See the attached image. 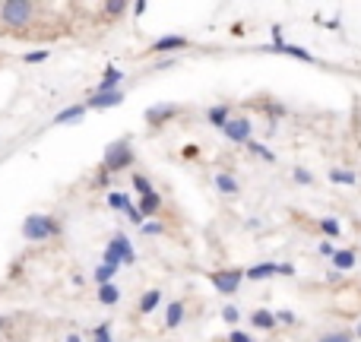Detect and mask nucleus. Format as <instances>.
Wrapping results in <instances>:
<instances>
[{
  "label": "nucleus",
  "instance_id": "32",
  "mask_svg": "<svg viewBox=\"0 0 361 342\" xmlns=\"http://www.w3.org/2000/svg\"><path fill=\"white\" fill-rule=\"evenodd\" d=\"M23 60L25 64H41V60H48V51H29Z\"/></svg>",
  "mask_w": 361,
  "mask_h": 342
},
{
  "label": "nucleus",
  "instance_id": "9",
  "mask_svg": "<svg viewBox=\"0 0 361 342\" xmlns=\"http://www.w3.org/2000/svg\"><path fill=\"white\" fill-rule=\"evenodd\" d=\"M121 80H124L121 67H108L105 76H102V82L95 86V92H115V89H121Z\"/></svg>",
  "mask_w": 361,
  "mask_h": 342
},
{
  "label": "nucleus",
  "instance_id": "25",
  "mask_svg": "<svg viewBox=\"0 0 361 342\" xmlns=\"http://www.w3.org/2000/svg\"><path fill=\"white\" fill-rule=\"evenodd\" d=\"M329 181L333 184H355V171H345V168H329Z\"/></svg>",
  "mask_w": 361,
  "mask_h": 342
},
{
  "label": "nucleus",
  "instance_id": "21",
  "mask_svg": "<svg viewBox=\"0 0 361 342\" xmlns=\"http://www.w3.org/2000/svg\"><path fill=\"white\" fill-rule=\"evenodd\" d=\"M115 273H117V266H111V263H99L92 276H95V285H108L111 279H115Z\"/></svg>",
  "mask_w": 361,
  "mask_h": 342
},
{
  "label": "nucleus",
  "instance_id": "4",
  "mask_svg": "<svg viewBox=\"0 0 361 342\" xmlns=\"http://www.w3.org/2000/svg\"><path fill=\"white\" fill-rule=\"evenodd\" d=\"M32 16V3L29 0H7V3H0V19L7 25H25Z\"/></svg>",
  "mask_w": 361,
  "mask_h": 342
},
{
  "label": "nucleus",
  "instance_id": "19",
  "mask_svg": "<svg viewBox=\"0 0 361 342\" xmlns=\"http://www.w3.org/2000/svg\"><path fill=\"white\" fill-rule=\"evenodd\" d=\"M355 266V251H336L333 253V269L336 273H345V269Z\"/></svg>",
  "mask_w": 361,
  "mask_h": 342
},
{
  "label": "nucleus",
  "instance_id": "10",
  "mask_svg": "<svg viewBox=\"0 0 361 342\" xmlns=\"http://www.w3.org/2000/svg\"><path fill=\"white\" fill-rule=\"evenodd\" d=\"M174 114H178V105L165 102V105L146 108V121H149V124H162V121H168V117H174Z\"/></svg>",
  "mask_w": 361,
  "mask_h": 342
},
{
  "label": "nucleus",
  "instance_id": "34",
  "mask_svg": "<svg viewBox=\"0 0 361 342\" xmlns=\"http://www.w3.org/2000/svg\"><path fill=\"white\" fill-rule=\"evenodd\" d=\"M143 235H162V225L159 222H143Z\"/></svg>",
  "mask_w": 361,
  "mask_h": 342
},
{
  "label": "nucleus",
  "instance_id": "13",
  "mask_svg": "<svg viewBox=\"0 0 361 342\" xmlns=\"http://www.w3.org/2000/svg\"><path fill=\"white\" fill-rule=\"evenodd\" d=\"M206 121L213 124V127H219V130H225V124L231 121V114H229V108H225V105H216V108H209Z\"/></svg>",
  "mask_w": 361,
  "mask_h": 342
},
{
  "label": "nucleus",
  "instance_id": "18",
  "mask_svg": "<svg viewBox=\"0 0 361 342\" xmlns=\"http://www.w3.org/2000/svg\"><path fill=\"white\" fill-rule=\"evenodd\" d=\"M159 209H162V196H159V194L140 196V212H143V219H149V216H156Z\"/></svg>",
  "mask_w": 361,
  "mask_h": 342
},
{
  "label": "nucleus",
  "instance_id": "29",
  "mask_svg": "<svg viewBox=\"0 0 361 342\" xmlns=\"http://www.w3.org/2000/svg\"><path fill=\"white\" fill-rule=\"evenodd\" d=\"M352 339H355L352 333H342V330H339V333H327V336H321L317 342H352Z\"/></svg>",
  "mask_w": 361,
  "mask_h": 342
},
{
  "label": "nucleus",
  "instance_id": "14",
  "mask_svg": "<svg viewBox=\"0 0 361 342\" xmlns=\"http://www.w3.org/2000/svg\"><path fill=\"white\" fill-rule=\"evenodd\" d=\"M184 323V301H172L168 304V310H165V326H180Z\"/></svg>",
  "mask_w": 361,
  "mask_h": 342
},
{
  "label": "nucleus",
  "instance_id": "15",
  "mask_svg": "<svg viewBox=\"0 0 361 342\" xmlns=\"http://www.w3.org/2000/svg\"><path fill=\"white\" fill-rule=\"evenodd\" d=\"M251 323H254L257 330H272L279 320H276V314H272V310H254V314H251Z\"/></svg>",
  "mask_w": 361,
  "mask_h": 342
},
{
  "label": "nucleus",
  "instance_id": "33",
  "mask_svg": "<svg viewBox=\"0 0 361 342\" xmlns=\"http://www.w3.org/2000/svg\"><path fill=\"white\" fill-rule=\"evenodd\" d=\"M295 181L298 184H314V174L307 168H295Z\"/></svg>",
  "mask_w": 361,
  "mask_h": 342
},
{
  "label": "nucleus",
  "instance_id": "30",
  "mask_svg": "<svg viewBox=\"0 0 361 342\" xmlns=\"http://www.w3.org/2000/svg\"><path fill=\"white\" fill-rule=\"evenodd\" d=\"M238 308H235V304H229V308H222V320H225V323H238Z\"/></svg>",
  "mask_w": 361,
  "mask_h": 342
},
{
  "label": "nucleus",
  "instance_id": "20",
  "mask_svg": "<svg viewBox=\"0 0 361 342\" xmlns=\"http://www.w3.org/2000/svg\"><path fill=\"white\" fill-rule=\"evenodd\" d=\"M216 187H219L222 190V194H229V196H235V194H238V181H235V178H231V174H225V171H219V174H216Z\"/></svg>",
  "mask_w": 361,
  "mask_h": 342
},
{
  "label": "nucleus",
  "instance_id": "12",
  "mask_svg": "<svg viewBox=\"0 0 361 342\" xmlns=\"http://www.w3.org/2000/svg\"><path fill=\"white\" fill-rule=\"evenodd\" d=\"M276 273H279V263H257V266L247 269V279H251V282H260V279H270V276H276Z\"/></svg>",
  "mask_w": 361,
  "mask_h": 342
},
{
  "label": "nucleus",
  "instance_id": "39",
  "mask_svg": "<svg viewBox=\"0 0 361 342\" xmlns=\"http://www.w3.org/2000/svg\"><path fill=\"white\" fill-rule=\"evenodd\" d=\"M67 342H82V339H80V333H70L67 336Z\"/></svg>",
  "mask_w": 361,
  "mask_h": 342
},
{
  "label": "nucleus",
  "instance_id": "31",
  "mask_svg": "<svg viewBox=\"0 0 361 342\" xmlns=\"http://www.w3.org/2000/svg\"><path fill=\"white\" fill-rule=\"evenodd\" d=\"M124 10H127V3H124V0H108V3H105V13H111V16L124 13Z\"/></svg>",
  "mask_w": 361,
  "mask_h": 342
},
{
  "label": "nucleus",
  "instance_id": "23",
  "mask_svg": "<svg viewBox=\"0 0 361 342\" xmlns=\"http://www.w3.org/2000/svg\"><path fill=\"white\" fill-rule=\"evenodd\" d=\"M108 206H111V209L127 212V209H130V196L121 194V190H111V194H108Z\"/></svg>",
  "mask_w": 361,
  "mask_h": 342
},
{
  "label": "nucleus",
  "instance_id": "27",
  "mask_svg": "<svg viewBox=\"0 0 361 342\" xmlns=\"http://www.w3.org/2000/svg\"><path fill=\"white\" fill-rule=\"evenodd\" d=\"M247 149H251L254 155H260V159H266V162H276V155H272V149H266L263 143H254V139H251V143H247Z\"/></svg>",
  "mask_w": 361,
  "mask_h": 342
},
{
  "label": "nucleus",
  "instance_id": "7",
  "mask_svg": "<svg viewBox=\"0 0 361 342\" xmlns=\"http://www.w3.org/2000/svg\"><path fill=\"white\" fill-rule=\"evenodd\" d=\"M272 35H276V41H272V45H266L263 51H279V54L298 57V60H304V64H314V54H311V51H304V48H298V45H288V41H282V38H279V29H272Z\"/></svg>",
  "mask_w": 361,
  "mask_h": 342
},
{
  "label": "nucleus",
  "instance_id": "38",
  "mask_svg": "<svg viewBox=\"0 0 361 342\" xmlns=\"http://www.w3.org/2000/svg\"><path fill=\"white\" fill-rule=\"evenodd\" d=\"M321 253H323V257H333V253H336V247H333V244H327V241H323V244H321Z\"/></svg>",
  "mask_w": 361,
  "mask_h": 342
},
{
  "label": "nucleus",
  "instance_id": "11",
  "mask_svg": "<svg viewBox=\"0 0 361 342\" xmlns=\"http://www.w3.org/2000/svg\"><path fill=\"white\" fill-rule=\"evenodd\" d=\"M178 48H187V38L184 35H165L152 45V54H162V51H178Z\"/></svg>",
  "mask_w": 361,
  "mask_h": 342
},
{
  "label": "nucleus",
  "instance_id": "6",
  "mask_svg": "<svg viewBox=\"0 0 361 342\" xmlns=\"http://www.w3.org/2000/svg\"><path fill=\"white\" fill-rule=\"evenodd\" d=\"M251 130H254V124L247 121V117H231L222 133H225L231 143H251Z\"/></svg>",
  "mask_w": 361,
  "mask_h": 342
},
{
  "label": "nucleus",
  "instance_id": "24",
  "mask_svg": "<svg viewBox=\"0 0 361 342\" xmlns=\"http://www.w3.org/2000/svg\"><path fill=\"white\" fill-rule=\"evenodd\" d=\"M321 231L327 238H339V235H342V225H339L333 216H323V219H321Z\"/></svg>",
  "mask_w": 361,
  "mask_h": 342
},
{
  "label": "nucleus",
  "instance_id": "35",
  "mask_svg": "<svg viewBox=\"0 0 361 342\" xmlns=\"http://www.w3.org/2000/svg\"><path fill=\"white\" fill-rule=\"evenodd\" d=\"M276 320H279V323H295V314H292V310H279Z\"/></svg>",
  "mask_w": 361,
  "mask_h": 342
},
{
  "label": "nucleus",
  "instance_id": "36",
  "mask_svg": "<svg viewBox=\"0 0 361 342\" xmlns=\"http://www.w3.org/2000/svg\"><path fill=\"white\" fill-rule=\"evenodd\" d=\"M229 342H254V339H251L247 333H241V330H235V333L229 336Z\"/></svg>",
  "mask_w": 361,
  "mask_h": 342
},
{
  "label": "nucleus",
  "instance_id": "22",
  "mask_svg": "<svg viewBox=\"0 0 361 342\" xmlns=\"http://www.w3.org/2000/svg\"><path fill=\"white\" fill-rule=\"evenodd\" d=\"M159 301H162V292H156V288H152V292H146L140 298V310H143V314H152V310L159 308Z\"/></svg>",
  "mask_w": 361,
  "mask_h": 342
},
{
  "label": "nucleus",
  "instance_id": "5",
  "mask_svg": "<svg viewBox=\"0 0 361 342\" xmlns=\"http://www.w3.org/2000/svg\"><path fill=\"white\" fill-rule=\"evenodd\" d=\"M244 269H222V273H213V285L219 288L222 295H235L244 282Z\"/></svg>",
  "mask_w": 361,
  "mask_h": 342
},
{
  "label": "nucleus",
  "instance_id": "40",
  "mask_svg": "<svg viewBox=\"0 0 361 342\" xmlns=\"http://www.w3.org/2000/svg\"><path fill=\"white\" fill-rule=\"evenodd\" d=\"M355 333H358V336H361V323H358V330H355Z\"/></svg>",
  "mask_w": 361,
  "mask_h": 342
},
{
  "label": "nucleus",
  "instance_id": "3",
  "mask_svg": "<svg viewBox=\"0 0 361 342\" xmlns=\"http://www.w3.org/2000/svg\"><path fill=\"white\" fill-rule=\"evenodd\" d=\"M130 162H133V149H130V143H127V139H115V143H108L105 159H102L105 171L130 168Z\"/></svg>",
  "mask_w": 361,
  "mask_h": 342
},
{
  "label": "nucleus",
  "instance_id": "28",
  "mask_svg": "<svg viewBox=\"0 0 361 342\" xmlns=\"http://www.w3.org/2000/svg\"><path fill=\"white\" fill-rule=\"evenodd\" d=\"M133 187H137V194H140V196L156 194V190H152V184H149V178H143V174H133Z\"/></svg>",
  "mask_w": 361,
  "mask_h": 342
},
{
  "label": "nucleus",
  "instance_id": "16",
  "mask_svg": "<svg viewBox=\"0 0 361 342\" xmlns=\"http://www.w3.org/2000/svg\"><path fill=\"white\" fill-rule=\"evenodd\" d=\"M99 301L105 304V308H111V304H117V301H121V288H117L115 282L99 285Z\"/></svg>",
  "mask_w": 361,
  "mask_h": 342
},
{
  "label": "nucleus",
  "instance_id": "8",
  "mask_svg": "<svg viewBox=\"0 0 361 342\" xmlns=\"http://www.w3.org/2000/svg\"><path fill=\"white\" fill-rule=\"evenodd\" d=\"M124 105V92L115 89V92H92L86 108H95V111H105V108H117Z\"/></svg>",
  "mask_w": 361,
  "mask_h": 342
},
{
  "label": "nucleus",
  "instance_id": "2",
  "mask_svg": "<svg viewBox=\"0 0 361 342\" xmlns=\"http://www.w3.org/2000/svg\"><path fill=\"white\" fill-rule=\"evenodd\" d=\"M102 263H111V266H133L137 263V251H133V244L127 241V235H115L111 238V244L105 247V260Z\"/></svg>",
  "mask_w": 361,
  "mask_h": 342
},
{
  "label": "nucleus",
  "instance_id": "37",
  "mask_svg": "<svg viewBox=\"0 0 361 342\" xmlns=\"http://www.w3.org/2000/svg\"><path fill=\"white\" fill-rule=\"evenodd\" d=\"M279 276H295V266L292 263H279Z\"/></svg>",
  "mask_w": 361,
  "mask_h": 342
},
{
  "label": "nucleus",
  "instance_id": "1",
  "mask_svg": "<svg viewBox=\"0 0 361 342\" xmlns=\"http://www.w3.org/2000/svg\"><path fill=\"white\" fill-rule=\"evenodd\" d=\"M60 231V225L51 216H41V212H32L29 219L23 222V238L25 241H48Z\"/></svg>",
  "mask_w": 361,
  "mask_h": 342
},
{
  "label": "nucleus",
  "instance_id": "17",
  "mask_svg": "<svg viewBox=\"0 0 361 342\" xmlns=\"http://www.w3.org/2000/svg\"><path fill=\"white\" fill-rule=\"evenodd\" d=\"M82 114H86V105H70L54 117V124H76V121H82Z\"/></svg>",
  "mask_w": 361,
  "mask_h": 342
},
{
  "label": "nucleus",
  "instance_id": "26",
  "mask_svg": "<svg viewBox=\"0 0 361 342\" xmlns=\"http://www.w3.org/2000/svg\"><path fill=\"white\" fill-rule=\"evenodd\" d=\"M92 342H115V339H111V323H108V320L92 330Z\"/></svg>",
  "mask_w": 361,
  "mask_h": 342
}]
</instances>
